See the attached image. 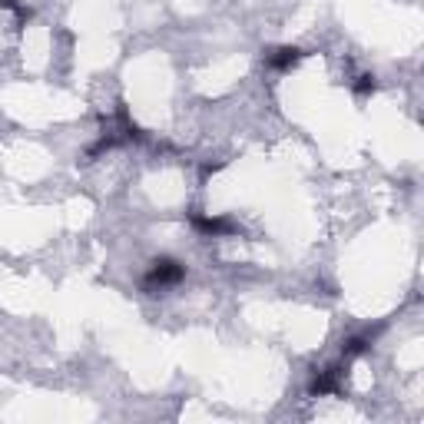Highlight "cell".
<instances>
[{"instance_id":"3957f363","label":"cell","mask_w":424,"mask_h":424,"mask_svg":"<svg viewBox=\"0 0 424 424\" xmlns=\"http://www.w3.org/2000/svg\"><path fill=\"white\" fill-rule=\"evenodd\" d=\"M269 63L279 66V70H285V66H295V63H298V50H289V47H285V50H275V54L269 56Z\"/></svg>"},{"instance_id":"7a4b0ae2","label":"cell","mask_w":424,"mask_h":424,"mask_svg":"<svg viewBox=\"0 0 424 424\" xmlns=\"http://www.w3.org/2000/svg\"><path fill=\"white\" fill-rule=\"evenodd\" d=\"M196 229L199 232H206V236H229L232 232V222H226V219H196Z\"/></svg>"},{"instance_id":"6da1fadb","label":"cell","mask_w":424,"mask_h":424,"mask_svg":"<svg viewBox=\"0 0 424 424\" xmlns=\"http://www.w3.org/2000/svg\"><path fill=\"white\" fill-rule=\"evenodd\" d=\"M179 279H183V265L173 259H159V262H152L146 285H150V289H166V285H176Z\"/></svg>"}]
</instances>
